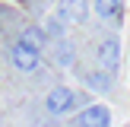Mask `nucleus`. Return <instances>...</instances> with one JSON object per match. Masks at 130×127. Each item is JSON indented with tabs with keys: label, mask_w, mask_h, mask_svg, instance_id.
Instances as JSON below:
<instances>
[{
	"label": "nucleus",
	"mask_w": 130,
	"mask_h": 127,
	"mask_svg": "<svg viewBox=\"0 0 130 127\" xmlns=\"http://www.w3.org/2000/svg\"><path fill=\"white\" fill-rule=\"evenodd\" d=\"M38 54H41V51H38V48H32V44H25L22 38H19V41L10 48V60H13V67H16V70H22V73H32V70L38 67V60H41Z\"/></svg>",
	"instance_id": "nucleus-1"
},
{
	"label": "nucleus",
	"mask_w": 130,
	"mask_h": 127,
	"mask_svg": "<svg viewBox=\"0 0 130 127\" xmlns=\"http://www.w3.org/2000/svg\"><path fill=\"white\" fill-rule=\"evenodd\" d=\"M73 105H76V95L70 92L67 86H54L48 92V99H44V108H48L51 114H67Z\"/></svg>",
	"instance_id": "nucleus-2"
},
{
	"label": "nucleus",
	"mask_w": 130,
	"mask_h": 127,
	"mask_svg": "<svg viewBox=\"0 0 130 127\" xmlns=\"http://www.w3.org/2000/svg\"><path fill=\"white\" fill-rule=\"evenodd\" d=\"M99 67L108 70V73H114V70L121 67V41L118 38H105V41L99 44Z\"/></svg>",
	"instance_id": "nucleus-3"
},
{
	"label": "nucleus",
	"mask_w": 130,
	"mask_h": 127,
	"mask_svg": "<svg viewBox=\"0 0 130 127\" xmlns=\"http://www.w3.org/2000/svg\"><path fill=\"white\" fill-rule=\"evenodd\" d=\"M60 16L63 22L83 25L89 19V0H60Z\"/></svg>",
	"instance_id": "nucleus-4"
},
{
	"label": "nucleus",
	"mask_w": 130,
	"mask_h": 127,
	"mask_svg": "<svg viewBox=\"0 0 130 127\" xmlns=\"http://www.w3.org/2000/svg\"><path fill=\"white\" fill-rule=\"evenodd\" d=\"M111 121V111H108L105 105H89L86 111L79 114V124H95V127H102V124H108Z\"/></svg>",
	"instance_id": "nucleus-5"
},
{
	"label": "nucleus",
	"mask_w": 130,
	"mask_h": 127,
	"mask_svg": "<svg viewBox=\"0 0 130 127\" xmlns=\"http://www.w3.org/2000/svg\"><path fill=\"white\" fill-rule=\"evenodd\" d=\"M73 54H76V51H73V44H70V41H63V38L54 44V64H57V67H70V64H73Z\"/></svg>",
	"instance_id": "nucleus-6"
},
{
	"label": "nucleus",
	"mask_w": 130,
	"mask_h": 127,
	"mask_svg": "<svg viewBox=\"0 0 130 127\" xmlns=\"http://www.w3.org/2000/svg\"><path fill=\"white\" fill-rule=\"evenodd\" d=\"M95 13L102 19H114L121 13V0H95Z\"/></svg>",
	"instance_id": "nucleus-7"
},
{
	"label": "nucleus",
	"mask_w": 130,
	"mask_h": 127,
	"mask_svg": "<svg viewBox=\"0 0 130 127\" xmlns=\"http://www.w3.org/2000/svg\"><path fill=\"white\" fill-rule=\"evenodd\" d=\"M86 83L92 89H99V92H105V89H111V73H108V70H102V73H89Z\"/></svg>",
	"instance_id": "nucleus-8"
},
{
	"label": "nucleus",
	"mask_w": 130,
	"mask_h": 127,
	"mask_svg": "<svg viewBox=\"0 0 130 127\" xmlns=\"http://www.w3.org/2000/svg\"><path fill=\"white\" fill-rule=\"evenodd\" d=\"M22 41L41 51V48H44V29H35V25H29V29L22 32Z\"/></svg>",
	"instance_id": "nucleus-9"
},
{
	"label": "nucleus",
	"mask_w": 130,
	"mask_h": 127,
	"mask_svg": "<svg viewBox=\"0 0 130 127\" xmlns=\"http://www.w3.org/2000/svg\"><path fill=\"white\" fill-rule=\"evenodd\" d=\"M44 29H48L51 35H60V32H63V16H60V19H48V25H44Z\"/></svg>",
	"instance_id": "nucleus-10"
}]
</instances>
